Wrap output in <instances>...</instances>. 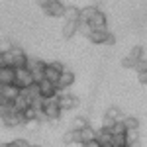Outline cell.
<instances>
[{
	"label": "cell",
	"instance_id": "6da1fadb",
	"mask_svg": "<svg viewBox=\"0 0 147 147\" xmlns=\"http://www.w3.org/2000/svg\"><path fill=\"white\" fill-rule=\"evenodd\" d=\"M43 116H45V120H51V122H57V120H61V106H59V96H53V98H45L43 102Z\"/></svg>",
	"mask_w": 147,
	"mask_h": 147
},
{
	"label": "cell",
	"instance_id": "7a4b0ae2",
	"mask_svg": "<svg viewBox=\"0 0 147 147\" xmlns=\"http://www.w3.org/2000/svg\"><path fill=\"white\" fill-rule=\"evenodd\" d=\"M0 122H2V125H4V127H24V124H26L28 120H26L24 112L10 110V112H6L2 118H0Z\"/></svg>",
	"mask_w": 147,
	"mask_h": 147
},
{
	"label": "cell",
	"instance_id": "3957f363",
	"mask_svg": "<svg viewBox=\"0 0 147 147\" xmlns=\"http://www.w3.org/2000/svg\"><path fill=\"white\" fill-rule=\"evenodd\" d=\"M28 69L32 71L35 82H41V80L45 79V69H47L45 61H41V59H30L28 61Z\"/></svg>",
	"mask_w": 147,
	"mask_h": 147
},
{
	"label": "cell",
	"instance_id": "277c9868",
	"mask_svg": "<svg viewBox=\"0 0 147 147\" xmlns=\"http://www.w3.org/2000/svg\"><path fill=\"white\" fill-rule=\"evenodd\" d=\"M143 59V47L141 45H136L131 47V51L127 53V57H125L124 61H122V67L125 69H136V65Z\"/></svg>",
	"mask_w": 147,
	"mask_h": 147
},
{
	"label": "cell",
	"instance_id": "5b68a950",
	"mask_svg": "<svg viewBox=\"0 0 147 147\" xmlns=\"http://www.w3.org/2000/svg\"><path fill=\"white\" fill-rule=\"evenodd\" d=\"M16 84H18V86H22V88H28V86L35 84L34 75H32V71H30L28 67L16 69Z\"/></svg>",
	"mask_w": 147,
	"mask_h": 147
},
{
	"label": "cell",
	"instance_id": "8992f818",
	"mask_svg": "<svg viewBox=\"0 0 147 147\" xmlns=\"http://www.w3.org/2000/svg\"><path fill=\"white\" fill-rule=\"evenodd\" d=\"M45 16H51V18H65V10L67 6L63 4V0H51V4L47 8H41Z\"/></svg>",
	"mask_w": 147,
	"mask_h": 147
},
{
	"label": "cell",
	"instance_id": "52a82bcc",
	"mask_svg": "<svg viewBox=\"0 0 147 147\" xmlns=\"http://www.w3.org/2000/svg\"><path fill=\"white\" fill-rule=\"evenodd\" d=\"M65 71L63 67V63H59V61H53V63H47V69H45V79L51 80V82H59L61 79V73Z\"/></svg>",
	"mask_w": 147,
	"mask_h": 147
},
{
	"label": "cell",
	"instance_id": "ba28073f",
	"mask_svg": "<svg viewBox=\"0 0 147 147\" xmlns=\"http://www.w3.org/2000/svg\"><path fill=\"white\" fill-rule=\"evenodd\" d=\"M16 82V67L2 65L0 67V86H8Z\"/></svg>",
	"mask_w": 147,
	"mask_h": 147
},
{
	"label": "cell",
	"instance_id": "9c48e42d",
	"mask_svg": "<svg viewBox=\"0 0 147 147\" xmlns=\"http://www.w3.org/2000/svg\"><path fill=\"white\" fill-rule=\"evenodd\" d=\"M37 84H39V94L43 98H53V96H57V84L55 82L43 79L41 82H37Z\"/></svg>",
	"mask_w": 147,
	"mask_h": 147
},
{
	"label": "cell",
	"instance_id": "30bf717a",
	"mask_svg": "<svg viewBox=\"0 0 147 147\" xmlns=\"http://www.w3.org/2000/svg\"><path fill=\"white\" fill-rule=\"evenodd\" d=\"M59 106H61V110H63V112L75 110V108L79 106V98H77V96H73V94H65V96H61V98H59Z\"/></svg>",
	"mask_w": 147,
	"mask_h": 147
},
{
	"label": "cell",
	"instance_id": "8fae6325",
	"mask_svg": "<svg viewBox=\"0 0 147 147\" xmlns=\"http://www.w3.org/2000/svg\"><path fill=\"white\" fill-rule=\"evenodd\" d=\"M88 24H90L92 30H106V26H108L106 16H104V12H102V10H96V12H94V16L88 20Z\"/></svg>",
	"mask_w": 147,
	"mask_h": 147
},
{
	"label": "cell",
	"instance_id": "7c38bea8",
	"mask_svg": "<svg viewBox=\"0 0 147 147\" xmlns=\"http://www.w3.org/2000/svg\"><path fill=\"white\" fill-rule=\"evenodd\" d=\"M63 143L71 145V143H80L82 145V136H80V129H71L63 136Z\"/></svg>",
	"mask_w": 147,
	"mask_h": 147
},
{
	"label": "cell",
	"instance_id": "4fadbf2b",
	"mask_svg": "<svg viewBox=\"0 0 147 147\" xmlns=\"http://www.w3.org/2000/svg\"><path fill=\"white\" fill-rule=\"evenodd\" d=\"M2 92H4V96H6L8 100H16V98L22 94V86H18V84L14 82V84H8V86H2Z\"/></svg>",
	"mask_w": 147,
	"mask_h": 147
},
{
	"label": "cell",
	"instance_id": "5bb4252c",
	"mask_svg": "<svg viewBox=\"0 0 147 147\" xmlns=\"http://www.w3.org/2000/svg\"><path fill=\"white\" fill-rule=\"evenodd\" d=\"M73 82H75V73H73V71H69V69H65V71L61 73V79H59V82H57V86L69 88Z\"/></svg>",
	"mask_w": 147,
	"mask_h": 147
},
{
	"label": "cell",
	"instance_id": "9a60e30c",
	"mask_svg": "<svg viewBox=\"0 0 147 147\" xmlns=\"http://www.w3.org/2000/svg\"><path fill=\"white\" fill-rule=\"evenodd\" d=\"M106 37H108V30H92V34L88 35V39L92 43H96V45L106 43Z\"/></svg>",
	"mask_w": 147,
	"mask_h": 147
},
{
	"label": "cell",
	"instance_id": "2e32d148",
	"mask_svg": "<svg viewBox=\"0 0 147 147\" xmlns=\"http://www.w3.org/2000/svg\"><path fill=\"white\" fill-rule=\"evenodd\" d=\"M77 32H79V22L65 20V26H63V37H65V39H71Z\"/></svg>",
	"mask_w": 147,
	"mask_h": 147
},
{
	"label": "cell",
	"instance_id": "e0dca14e",
	"mask_svg": "<svg viewBox=\"0 0 147 147\" xmlns=\"http://www.w3.org/2000/svg\"><path fill=\"white\" fill-rule=\"evenodd\" d=\"M112 129H108V127H100L98 131H96V139L100 141L102 145H106V143H112Z\"/></svg>",
	"mask_w": 147,
	"mask_h": 147
},
{
	"label": "cell",
	"instance_id": "ac0fdd59",
	"mask_svg": "<svg viewBox=\"0 0 147 147\" xmlns=\"http://www.w3.org/2000/svg\"><path fill=\"white\" fill-rule=\"evenodd\" d=\"M65 20L80 22V8H77V6H67V10H65Z\"/></svg>",
	"mask_w": 147,
	"mask_h": 147
},
{
	"label": "cell",
	"instance_id": "d6986e66",
	"mask_svg": "<svg viewBox=\"0 0 147 147\" xmlns=\"http://www.w3.org/2000/svg\"><path fill=\"white\" fill-rule=\"evenodd\" d=\"M125 139H127V147L137 145V141H139V129H127L125 131Z\"/></svg>",
	"mask_w": 147,
	"mask_h": 147
},
{
	"label": "cell",
	"instance_id": "ffe728a7",
	"mask_svg": "<svg viewBox=\"0 0 147 147\" xmlns=\"http://www.w3.org/2000/svg\"><path fill=\"white\" fill-rule=\"evenodd\" d=\"M80 136H82V143L84 141H92V139H96V129L90 127V125H86L84 129H80Z\"/></svg>",
	"mask_w": 147,
	"mask_h": 147
},
{
	"label": "cell",
	"instance_id": "44dd1931",
	"mask_svg": "<svg viewBox=\"0 0 147 147\" xmlns=\"http://www.w3.org/2000/svg\"><path fill=\"white\" fill-rule=\"evenodd\" d=\"M104 116L112 118V120H116V122H124V118H125V116H122V112H120V108H116V106H112V108H108Z\"/></svg>",
	"mask_w": 147,
	"mask_h": 147
},
{
	"label": "cell",
	"instance_id": "7402d4cb",
	"mask_svg": "<svg viewBox=\"0 0 147 147\" xmlns=\"http://www.w3.org/2000/svg\"><path fill=\"white\" fill-rule=\"evenodd\" d=\"M88 125V120H86V116H77L75 120H73V125H71V129H84Z\"/></svg>",
	"mask_w": 147,
	"mask_h": 147
},
{
	"label": "cell",
	"instance_id": "603a6c76",
	"mask_svg": "<svg viewBox=\"0 0 147 147\" xmlns=\"http://www.w3.org/2000/svg\"><path fill=\"white\" fill-rule=\"evenodd\" d=\"M98 10V8H94V6H86V8H82L80 10V22H88L92 16H94V12Z\"/></svg>",
	"mask_w": 147,
	"mask_h": 147
},
{
	"label": "cell",
	"instance_id": "cb8c5ba5",
	"mask_svg": "<svg viewBox=\"0 0 147 147\" xmlns=\"http://www.w3.org/2000/svg\"><path fill=\"white\" fill-rule=\"evenodd\" d=\"M124 124L127 129H139V120L134 118V116H125L124 118Z\"/></svg>",
	"mask_w": 147,
	"mask_h": 147
},
{
	"label": "cell",
	"instance_id": "d4e9b609",
	"mask_svg": "<svg viewBox=\"0 0 147 147\" xmlns=\"http://www.w3.org/2000/svg\"><path fill=\"white\" fill-rule=\"evenodd\" d=\"M112 145H114V147H127V139H125V134H120V136H112Z\"/></svg>",
	"mask_w": 147,
	"mask_h": 147
},
{
	"label": "cell",
	"instance_id": "484cf974",
	"mask_svg": "<svg viewBox=\"0 0 147 147\" xmlns=\"http://www.w3.org/2000/svg\"><path fill=\"white\" fill-rule=\"evenodd\" d=\"M125 131H127V127H125L124 122H116V124H114V127H112L114 136H120V134H125Z\"/></svg>",
	"mask_w": 147,
	"mask_h": 147
},
{
	"label": "cell",
	"instance_id": "4316f807",
	"mask_svg": "<svg viewBox=\"0 0 147 147\" xmlns=\"http://www.w3.org/2000/svg\"><path fill=\"white\" fill-rule=\"evenodd\" d=\"M79 32H80L82 35H86V37H88V35L92 34L90 24H88V22H79Z\"/></svg>",
	"mask_w": 147,
	"mask_h": 147
},
{
	"label": "cell",
	"instance_id": "83f0119b",
	"mask_svg": "<svg viewBox=\"0 0 147 147\" xmlns=\"http://www.w3.org/2000/svg\"><path fill=\"white\" fill-rule=\"evenodd\" d=\"M39 122H41L39 118H35V120H28V122L24 124V127H26V129H30V131H34V129L39 127Z\"/></svg>",
	"mask_w": 147,
	"mask_h": 147
},
{
	"label": "cell",
	"instance_id": "f1b7e54d",
	"mask_svg": "<svg viewBox=\"0 0 147 147\" xmlns=\"http://www.w3.org/2000/svg\"><path fill=\"white\" fill-rule=\"evenodd\" d=\"M12 47H14V43H12L10 39H4V41L0 43V53H6V51H12Z\"/></svg>",
	"mask_w": 147,
	"mask_h": 147
},
{
	"label": "cell",
	"instance_id": "f546056e",
	"mask_svg": "<svg viewBox=\"0 0 147 147\" xmlns=\"http://www.w3.org/2000/svg\"><path fill=\"white\" fill-rule=\"evenodd\" d=\"M114 124H116V120H112V118H108V116H104V118H102V127H108V129H112Z\"/></svg>",
	"mask_w": 147,
	"mask_h": 147
},
{
	"label": "cell",
	"instance_id": "4dcf8cb0",
	"mask_svg": "<svg viewBox=\"0 0 147 147\" xmlns=\"http://www.w3.org/2000/svg\"><path fill=\"white\" fill-rule=\"evenodd\" d=\"M137 80H139L141 84H147V69H143V71H137Z\"/></svg>",
	"mask_w": 147,
	"mask_h": 147
},
{
	"label": "cell",
	"instance_id": "1f68e13d",
	"mask_svg": "<svg viewBox=\"0 0 147 147\" xmlns=\"http://www.w3.org/2000/svg\"><path fill=\"white\" fill-rule=\"evenodd\" d=\"M82 147H102V143L98 141V139H92V141H84Z\"/></svg>",
	"mask_w": 147,
	"mask_h": 147
},
{
	"label": "cell",
	"instance_id": "d6a6232c",
	"mask_svg": "<svg viewBox=\"0 0 147 147\" xmlns=\"http://www.w3.org/2000/svg\"><path fill=\"white\" fill-rule=\"evenodd\" d=\"M14 143L18 147H32V143H30L28 139H14Z\"/></svg>",
	"mask_w": 147,
	"mask_h": 147
},
{
	"label": "cell",
	"instance_id": "836d02e7",
	"mask_svg": "<svg viewBox=\"0 0 147 147\" xmlns=\"http://www.w3.org/2000/svg\"><path fill=\"white\" fill-rule=\"evenodd\" d=\"M35 2H37V6H39V8H47V6L51 4V0H35Z\"/></svg>",
	"mask_w": 147,
	"mask_h": 147
},
{
	"label": "cell",
	"instance_id": "e575fe53",
	"mask_svg": "<svg viewBox=\"0 0 147 147\" xmlns=\"http://www.w3.org/2000/svg\"><path fill=\"white\" fill-rule=\"evenodd\" d=\"M8 112V110H6V108H4V106H0V118H2V116H4V114Z\"/></svg>",
	"mask_w": 147,
	"mask_h": 147
},
{
	"label": "cell",
	"instance_id": "d590c367",
	"mask_svg": "<svg viewBox=\"0 0 147 147\" xmlns=\"http://www.w3.org/2000/svg\"><path fill=\"white\" fill-rule=\"evenodd\" d=\"M4 65V57H2V53H0V67Z\"/></svg>",
	"mask_w": 147,
	"mask_h": 147
},
{
	"label": "cell",
	"instance_id": "8d00e7d4",
	"mask_svg": "<svg viewBox=\"0 0 147 147\" xmlns=\"http://www.w3.org/2000/svg\"><path fill=\"white\" fill-rule=\"evenodd\" d=\"M6 147H18V145H16V143L12 141V143H8V145H6Z\"/></svg>",
	"mask_w": 147,
	"mask_h": 147
},
{
	"label": "cell",
	"instance_id": "74e56055",
	"mask_svg": "<svg viewBox=\"0 0 147 147\" xmlns=\"http://www.w3.org/2000/svg\"><path fill=\"white\" fill-rule=\"evenodd\" d=\"M102 147H114V145H112V143H106V145H102Z\"/></svg>",
	"mask_w": 147,
	"mask_h": 147
},
{
	"label": "cell",
	"instance_id": "f35d334b",
	"mask_svg": "<svg viewBox=\"0 0 147 147\" xmlns=\"http://www.w3.org/2000/svg\"><path fill=\"white\" fill-rule=\"evenodd\" d=\"M32 147H41V145H32Z\"/></svg>",
	"mask_w": 147,
	"mask_h": 147
},
{
	"label": "cell",
	"instance_id": "ab89813d",
	"mask_svg": "<svg viewBox=\"0 0 147 147\" xmlns=\"http://www.w3.org/2000/svg\"><path fill=\"white\" fill-rule=\"evenodd\" d=\"M0 145H2V143H0Z\"/></svg>",
	"mask_w": 147,
	"mask_h": 147
},
{
	"label": "cell",
	"instance_id": "60d3db41",
	"mask_svg": "<svg viewBox=\"0 0 147 147\" xmlns=\"http://www.w3.org/2000/svg\"><path fill=\"white\" fill-rule=\"evenodd\" d=\"M145 61H147V59H145Z\"/></svg>",
	"mask_w": 147,
	"mask_h": 147
}]
</instances>
